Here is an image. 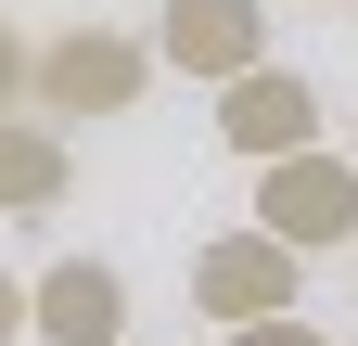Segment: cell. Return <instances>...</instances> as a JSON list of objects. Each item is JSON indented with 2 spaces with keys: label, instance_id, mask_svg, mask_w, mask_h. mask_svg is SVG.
Returning <instances> with one entry per match:
<instances>
[{
  "label": "cell",
  "instance_id": "cell-10",
  "mask_svg": "<svg viewBox=\"0 0 358 346\" xmlns=\"http://www.w3.org/2000/svg\"><path fill=\"white\" fill-rule=\"evenodd\" d=\"M13 333H26V282L0 270V346H13Z\"/></svg>",
  "mask_w": 358,
  "mask_h": 346
},
{
  "label": "cell",
  "instance_id": "cell-13",
  "mask_svg": "<svg viewBox=\"0 0 358 346\" xmlns=\"http://www.w3.org/2000/svg\"><path fill=\"white\" fill-rule=\"evenodd\" d=\"M345 244H358V231H345Z\"/></svg>",
  "mask_w": 358,
  "mask_h": 346
},
{
  "label": "cell",
  "instance_id": "cell-2",
  "mask_svg": "<svg viewBox=\"0 0 358 346\" xmlns=\"http://www.w3.org/2000/svg\"><path fill=\"white\" fill-rule=\"evenodd\" d=\"M256 231L294 244V256H333V244L358 231V154H345V141L268 154V167H256Z\"/></svg>",
  "mask_w": 358,
  "mask_h": 346
},
{
  "label": "cell",
  "instance_id": "cell-5",
  "mask_svg": "<svg viewBox=\"0 0 358 346\" xmlns=\"http://www.w3.org/2000/svg\"><path fill=\"white\" fill-rule=\"evenodd\" d=\"M154 64H179V77H243V64H268V0H166L154 13Z\"/></svg>",
  "mask_w": 358,
  "mask_h": 346
},
{
  "label": "cell",
  "instance_id": "cell-12",
  "mask_svg": "<svg viewBox=\"0 0 358 346\" xmlns=\"http://www.w3.org/2000/svg\"><path fill=\"white\" fill-rule=\"evenodd\" d=\"M192 346H205V333H192Z\"/></svg>",
  "mask_w": 358,
  "mask_h": 346
},
{
  "label": "cell",
  "instance_id": "cell-8",
  "mask_svg": "<svg viewBox=\"0 0 358 346\" xmlns=\"http://www.w3.org/2000/svg\"><path fill=\"white\" fill-rule=\"evenodd\" d=\"M217 346H333V333L307 321V308H268V321H231V333H217Z\"/></svg>",
  "mask_w": 358,
  "mask_h": 346
},
{
  "label": "cell",
  "instance_id": "cell-7",
  "mask_svg": "<svg viewBox=\"0 0 358 346\" xmlns=\"http://www.w3.org/2000/svg\"><path fill=\"white\" fill-rule=\"evenodd\" d=\"M77 193V154H64V128L52 116H0V219H52V205Z\"/></svg>",
  "mask_w": 358,
  "mask_h": 346
},
{
  "label": "cell",
  "instance_id": "cell-1",
  "mask_svg": "<svg viewBox=\"0 0 358 346\" xmlns=\"http://www.w3.org/2000/svg\"><path fill=\"white\" fill-rule=\"evenodd\" d=\"M154 90V39H128V26H64V39H26V116H128Z\"/></svg>",
  "mask_w": 358,
  "mask_h": 346
},
{
  "label": "cell",
  "instance_id": "cell-3",
  "mask_svg": "<svg viewBox=\"0 0 358 346\" xmlns=\"http://www.w3.org/2000/svg\"><path fill=\"white\" fill-rule=\"evenodd\" d=\"M192 308H205L217 333H231V321H268V308H307V256L268 244V231L243 219V231L192 244Z\"/></svg>",
  "mask_w": 358,
  "mask_h": 346
},
{
  "label": "cell",
  "instance_id": "cell-11",
  "mask_svg": "<svg viewBox=\"0 0 358 346\" xmlns=\"http://www.w3.org/2000/svg\"><path fill=\"white\" fill-rule=\"evenodd\" d=\"M345 154H358V128H345Z\"/></svg>",
  "mask_w": 358,
  "mask_h": 346
},
{
  "label": "cell",
  "instance_id": "cell-4",
  "mask_svg": "<svg viewBox=\"0 0 358 346\" xmlns=\"http://www.w3.org/2000/svg\"><path fill=\"white\" fill-rule=\"evenodd\" d=\"M217 141H231L243 167L294 154V141H320V90H307L294 64H243V77H217Z\"/></svg>",
  "mask_w": 358,
  "mask_h": 346
},
{
  "label": "cell",
  "instance_id": "cell-6",
  "mask_svg": "<svg viewBox=\"0 0 358 346\" xmlns=\"http://www.w3.org/2000/svg\"><path fill=\"white\" fill-rule=\"evenodd\" d=\"M26 333H38V346H128V270L52 256V270L26 282Z\"/></svg>",
  "mask_w": 358,
  "mask_h": 346
},
{
  "label": "cell",
  "instance_id": "cell-9",
  "mask_svg": "<svg viewBox=\"0 0 358 346\" xmlns=\"http://www.w3.org/2000/svg\"><path fill=\"white\" fill-rule=\"evenodd\" d=\"M13 103H26V39L0 26V116H13Z\"/></svg>",
  "mask_w": 358,
  "mask_h": 346
}]
</instances>
